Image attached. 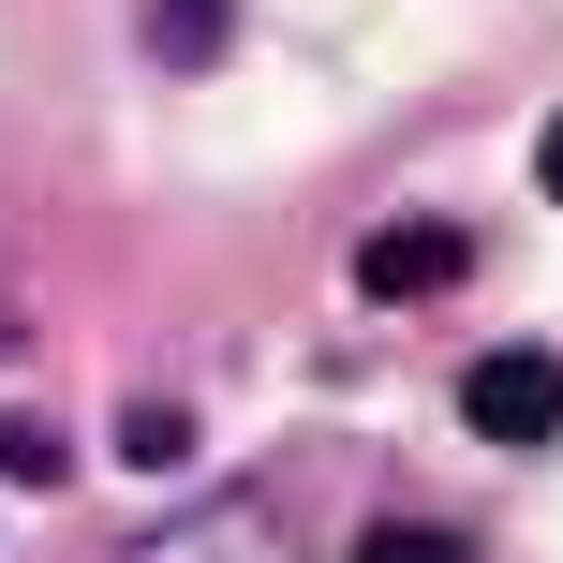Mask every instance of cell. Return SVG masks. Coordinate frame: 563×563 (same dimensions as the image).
<instances>
[{"instance_id": "3957f363", "label": "cell", "mask_w": 563, "mask_h": 563, "mask_svg": "<svg viewBox=\"0 0 563 563\" xmlns=\"http://www.w3.org/2000/svg\"><path fill=\"white\" fill-rule=\"evenodd\" d=\"M223 0H164V15H148V45H164V59H223Z\"/></svg>"}, {"instance_id": "8992f818", "label": "cell", "mask_w": 563, "mask_h": 563, "mask_svg": "<svg viewBox=\"0 0 563 563\" xmlns=\"http://www.w3.org/2000/svg\"><path fill=\"white\" fill-rule=\"evenodd\" d=\"M534 178H549V194H563V119H549V134H534Z\"/></svg>"}, {"instance_id": "5b68a950", "label": "cell", "mask_w": 563, "mask_h": 563, "mask_svg": "<svg viewBox=\"0 0 563 563\" xmlns=\"http://www.w3.org/2000/svg\"><path fill=\"white\" fill-rule=\"evenodd\" d=\"M356 563H460V534H430V519H386V534H356Z\"/></svg>"}, {"instance_id": "6da1fadb", "label": "cell", "mask_w": 563, "mask_h": 563, "mask_svg": "<svg viewBox=\"0 0 563 563\" xmlns=\"http://www.w3.org/2000/svg\"><path fill=\"white\" fill-rule=\"evenodd\" d=\"M460 416H475L489 445H549V430H563V356H549V341L475 356V371H460Z\"/></svg>"}, {"instance_id": "277c9868", "label": "cell", "mask_w": 563, "mask_h": 563, "mask_svg": "<svg viewBox=\"0 0 563 563\" xmlns=\"http://www.w3.org/2000/svg\"><path fill=\"white\" fill-rule=\"evenodd\" d=\"M0 475H15V489H59L75 460H59V430H45V416H15V430H0Z\"/></svg>"}, {"instance_id": "7a4b0ae2", "label": "cell", "mask_w": 563, "mask_h": 563, "mask_svg": "<svg viewBox=\"0 0 563 563\" xmlns=\"http://www.w3.org/2000/svg\"><path fill=\"white\" fill-rule=\"evenodd\" d=\"M460 282V223H386L356 253V297H445Z\"/></svg>"}]
</instances>
